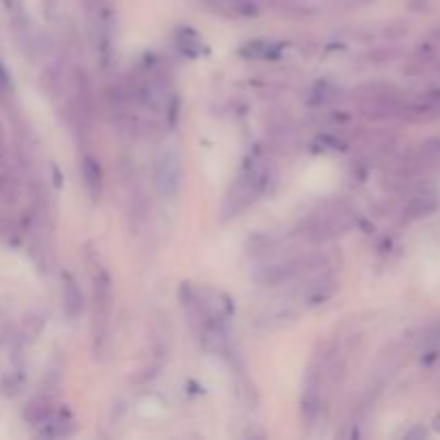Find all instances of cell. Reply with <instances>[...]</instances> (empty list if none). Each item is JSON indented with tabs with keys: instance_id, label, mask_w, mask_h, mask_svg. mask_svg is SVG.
<instances>
[{
	"instance_id": "7",
	"label": "cell",
	"mask_w": 440,
	"mask_h": 440,
	"mask_svg": "<svg viewBox=\"0 0 440 440\" xmlns=\"http://www.w3.org/2000/svg\"><path fill=\"white\" fill-rule=\"evenodd\" d=\"M15 196V179L7 172H0V202H7Z\"/></svg>"
},
{
	"instance_id": "5",
	"label": "cell",
	"mask_w": 440,
	"mask_h": 440,
	"mask_svg": "<svg viewBox=\"0 0 440 440\" xmlns=\"http://www.w3.org/2000/svg\"><path fill=\"white\" fill-rule=\"evenodd\" d=\"M63 309L72 320L80 318L84 311V296L78 286V281L74 277H65L63 281Z\"/></svg>"
},
{
	"instance_id": "6",
	"label": "cell",
	"mask_w": 440,
	"mask_h": 440,
	"mask_svg": "<svg viewBox=\"0 0 440 440\" xmlns=\"http://www.w3.org/2000/svg\"><path fill=\"white\" fill-rule=\"evenodd\" d=\"M82 179H84L88 196H91L93 200H99V196H101V166L93 155H84Z\"/></svg>"
},
{
	"instance_id": "1",
	"label": "cell",
	"mask_w": 440,
	"mask_h": 440,
	"mask_svg": "<svg viewBox=\"0 0 440 440\" xmlns=\"http://www.w3.org/2000/svg\"><path fill=\"white\" fill-rule=\"evenodd\" d=\"M93 303H95V342H103L108 336L110 309H112V279L103 267L93 269Z\"/></svg>"
},
{
	"instance_id": "4",
	"label": "cell",
	"mask_w": 440,
	"mask_h": 440,
	"mask_svg": "<svg viewBox=\"0 0 440 440\" xmlns=\"http://www.w3.org/2000/svg\"><path fill=\"white\" fill-rule=\"evenodd\" d=\"M54 415H56L54 402H52V397H47V395L32 397L24 406V419L30 426H45Z\"/></svg>"
},
{
	"instance_id": "2",
	"label": "cell",
	"mask_w": 440,
	"mask_h": 440,
	"mask_svg": "<svg viewBox=\"0 0 440 440\" xmlns=\"http://www.w3.org/2000/svg\"><path fill=\"white\" fill-rule=\"evenodd\" d=\"M183 183V164L174 148H164L155 162V187L164 198L172 200L181 191Z\"/></svg>"
},
{
	"instance_id": "3",
	"label": "cell",
	"mask_w": 440,
	"mask_h": 440,
	"mask_svg": "<svg viewBox=\"0 0 440 440\" xmlns=\"http://www.w3.org/2000/svg\"><path fill=\"white\" fill-rule=\"evenodd\" d=\"M322 367L320 365H311L309 374L305 380V391H303V419L309 426H314L318 421L320 412H322Z\"/></svg>"
},
{
	"instance_id": "8",
	"label": "cell",
	"mask_w": 440,
	"mask_h": 440,
	"mask_svg": "<svg viewBox=\"0 0 440 440\" xmlns=\"http://www.w3.org/2000/svg\"><path fill=\"white\" fill-rule=\"evenodd\" d=\"M185 34H189V37H191L193 41H196V45H204L196 32L191 34V30H185ZM181 50H183V52H187V54H189V41H187V37H183V39H181Z\"/></svg>"
}]
</instances>
